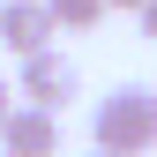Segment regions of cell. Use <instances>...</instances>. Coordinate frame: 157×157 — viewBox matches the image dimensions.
I'll list each match as a JSON object with an SVG mask.
<instances>
[{"instance_id": "8", "label": "cell", "mask_w": 157, "mask_h": 157, "mask_svg": "<svg viewBox=\"0 0 157 157\" xmlns=\"http://www.w3.org/2000/svg\"><path fill=\"white\" fill-rule=\"evenodd\" d=\"M112 8H135V15H142V8H150V0H112Z\"/></svg>"}, {"instance_id": "9", "label": "cell", "mask_w": 157, "mask_h": 157, "mask_svg": "<svg viewBox=\"0 0 157 157\" xmlns=\"http://www.w3.org/2000/svg\"><path fill=\"white\" fill-rule=\"evenodd\" d=\"M90 157H105V150H90Z\"/></svg>"}, {"instance_id": "6", "label": "cell", "mask_w": 157, "mask_h": 157, "mask_svg": "<svg viewBox=\"0 0 157 157\" xmlns=\"http://www.w3.org/2000/svg\"><path fill=\"white\" fill-rule=\"evenodd\" d=\"M15 97H23V90H8V82H0V127L15 120Z\"/></svg>"}, {"instance_id": "2", "label": "cell", "mask_w": 157, "mask_h": 157, "mask_svg": "<svg viewBox=\"0 0 157 157\" xmlns=\"http://www.w3.org/2000/svg\"><path fill=\"white\" fill-rule=\"evenodd\" d=\"M67 97H82V67H75L67 52H37V60H23V105L60 112Z\"/></svg>"}, {"instance_id": "3", "label": "cell", "mask_w": 157, "mask_h": 157, "mask_svg": "<svg viewBox=\"0 0 157 157\" xmlns=\"http://www.w3.org/2000/svg\"><path fill=\"white\" fill-rule=\"evenodd\" d=\"M52 8L45 0H0V45L15 52V60H37V52H52Z\"/></svg>"}, {"instance_id": "1", "label": "cell", "mask_w": 157, "mask_h": 157, "mask_svg": "<svg viewBox=\"0 0 157 157\" xmlns=\"http://www.w3.org/2000/svg\"><path fill=\"white\" fill-rule=\"evenodd\" d=\"M90 135H97L105 157H150V150H157V90H150V82L105 90L97 112H90Z\"/></svg>"}, {"instance_id": "4", "label": "cell", "mask_w": 157, "mask_h": 157, "mask_svg": "<svg viewBox=\"0 0 157 157\" xmlns=\"http://www.w3.org/2000/svg\"><path fill=\"white\" fill-rule=\"evenodd\" d=\"M0 157H60V112L15 105V120L0 127Z\"/></svg>"}, {"instance_id": "7", "label": "cell", "mask_w": 157, "mask_h": 157, "mask_svg": "<svg viewBox=\"0 0 157 157\" xmlns=\"http://www.w3.org/2000/svg\"><path fill=\"white\" fill-rule=\"evenodd\" d=\"M142 37H150V45H157V0H150V8H142Z\"/></svg>"}, {"instance_id": "5", "label": "cell", "mask_w": 157, "mask_h": 157, "mask_svg": "<svg viewBox=\"0 0 157 157\" xmlns=\"http://www.w3.org/2000/svg\"><path fill=\"white\" fill-rule=\"evenodd\" d=\"M45 8H52L60 30H97V23L112 15V0H45Z\"/></svg>"}]
</instances>
